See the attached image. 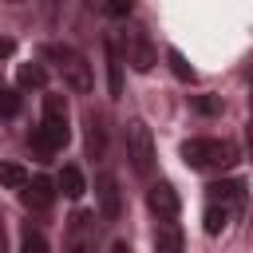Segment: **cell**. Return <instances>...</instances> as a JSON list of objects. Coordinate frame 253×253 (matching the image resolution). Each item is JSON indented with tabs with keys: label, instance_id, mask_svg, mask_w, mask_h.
<instances>
[{
	"label": "cell",
	"instance_id": "ac0fdd59",
	"mask_svg": "<svg viewBox=\"0 0 253 253\" xmlns=\"http://www.w3.org/2000/svg\"><path fill=\"white\" fill-rule=\"evenodd\" d=\"M166 63H170V71H174L182 83H190V79H194V67L186 63V55H182L178 47H170V51H166Z\"/></svg>",
	"mask_w": 253,
	"mask_h": 253
},
{
	"label": "cell",
	"instance_id": "ffe728a7",
	"mask_svg": "<svg viewBox=\"0 0 253 253\" xmlns=\"http://www.w3.org/2000/svg\"><path fill=\"white\" fill-rule=\"evenodd\" d=\"M43 119H67V99L63 95H43Z\"/></svg>",
	"mask_w": 253,
	"mask_h": 253
},
{
	"label": "cell",
	"instance_id": "8992f818",
	"mask_svg": "<svg viewBox=\"0 0 253 253\" xmlns=\"http://www.w3.org/2000/svg\"><path fill=\"white\" fill-rule=\"evenodd\" d=\"M95 198H99V213L107 217V221H115L119 213H123V194H119V182H115V174H99L95 178Z\"/></svg>",
	"mask_w": 253,
	"mask_h": 253
},
{
	"label": "cell",
	"instance_id": "603a6c76",
	"mask_svg": "<svg viewBox=\"0 0 253 253\" xmlns=\"http://www.w3.org/2000/svg\"><path fill=\"white\" fill-rule=\"evenodd\" d=\"M194 111H202V115H217V111H221V99H213V95H194Z\"/></svg>",
	"mask_w": 253,
	"mask_h": 253
},
{
	"label": "cell",
	"instance_id": "9a60e30c",
	"mask_svg": "<svg viewBox=\"0 0 253 253\" xmlns=\"http://www.w3.org/2000/svg\"><path fill=\"white\" fill-rule=\"evenodd\" d=\"M71 221H75V225H71V249H87V229L95 225V213H91V210H79Z\"/></svg>",
	"mask_w": 253,
	"mask_h": 253
},
{
	"label": "cell",
	"instance_id": "cb8c5ba5",
	"mask_svg": "<svg viewBox=\"0 0 253 253\" xmlns=\"http://www.w3.org/2000/svg\"><path fill=\"white\" fill-rule=\"evenodd\" d=\"M12 51H16V40L12 36H0V59H8Z\"/></svg>",
	"mask_w": 253,
	"mask_h": 253
},
{
	"label": "cell",
	"instance_id": "5b68a950",
	"mask_svg": "<svg viewBox=\"0 0 253 253\" xmlns=\"http://www.w3.org/2000/svg\"><path fill=\"white\" fill-rule=\"evenodd\" d=\"M146 206H150V213H154L158 221H174V217H178V210H182L178 190H174L170 182H154V186L146 190Z\"/></svg>",
	"mask_w": 253,
	"mask_h": 253
},
{
	"label": "cell",
	"instance_id": "7c38bea8",
	"mask_svg": "<svg viewBox=\"0 0 253 253\" xmlns=\"http://www.w3.org/2000/svg\"><path fill=\"white\" fill-rule=\"evenodd\" d=\"M55 186L63 190V198H83L87 178H83V170H79V166H63V170H59V178H55Z\"/></svg>",
	"mask_w": 253,
	"mask_h": 253
},
{
	"label": "cell",
	"instance_id": "8fae6325",
	"mask_svg": "<svg viewBox=\"0 0 253 253\" xmlns=\"http://www.w3.org/2000/svg\"><path fill=\"white\" fill-rule=\"evenodd\" d=\"M237 213V206H225V202H210L206 206V217H202V225H206V233H221L225 225H229V217Z\"/></svg>",
	"mask_w": 253,
	"mask_h": 253
},
{
	"label": "cell",
	"instance_id": "6da1fadb",
	"mask_svg": "<svg viewBox=\"0 0 253 253\" xmlns=\"http://www.w3.org/2000/svg\"><path fill=\"white\" fill-rule=\"evenodd\" d=\"M182 162L190 170H225V166L237 162V146L225 142V138H186Z\"/></svg>",
	"mask_w": 253,
	"mask_h": 253
},
{
	"label": "cell",
	"instance_id": "d6986e66",
	"mask_svg": "<svg viewBox=\"0 0 253 253\" xmlns=\"http://www.w3.org/2000/svg\"><path fill=\"white\" fill-rule=\"evenodd\" d=\"M12 115H20V91L0 87V119H12Z\"/></svg>",
	"mask_w": 253,
	"mask_h": 253
},
{
	"label": "cell",
	"instance_id": "2e32d148",
	"mask_svg": "<svg viewBox=\"0 0 253 253\" xmlns=\"http://www.w3.org/2000/svg\"><path fill=\"white\" fill-rule=\"evenodd\" d=\"M0 186L4 190H24L28 186V170L16 162H0Z\"/></svg>",
	"mask_w": 253,
	"mask_h": 253
},
{
	"label": "cell",
	"instance_id": "ba28073f",
	"mask_svg": "<svg viewBox=\"0 0 253 253\" xmlns=\"http://www.w3.org/2000/svg\"><path fill=\"white\" fill-rule=\"evenodd\" d=\"M103 51H107V87H111V99L123 95V55L115 51V40H103Z\"/></svg>",
	"mask_w": 253,
	"mask_h": 253
},
{
	"label": "cell",
	"instance_id": "d4e9b609",
	"mask_svg": "<svg viewBox=\"0 0 253 253\" xmlns=\"http://www.w3.org/2000/svg\"><path fill=\"white\" fill-rule=\"evenodd\" d=\"M245 138H249V154H253V119L245 123Z\"/></svg>",
	"mask_w": 253,
	"mask_h": 253
},
{
	"label": "cell",
	"instance_id": "7402d4cb",
	"mask_svg": "<svg viewBox=\"0 0 253 253\" xmlns=\"http://www.w3.org/2000/svg\"><path fill=\"white\" fill-rule=\"evenodd\" d=\"M130 8H134V0H103V12H107V16H115V20L130 16Z\"/></svg>",
	"mask_w": 253,
	"mask_h": 253
},
{
	"label": "cell",
	"instance_id": "30bf717a",
	"mask_svg": "<svg viewBox=\"0 0 253 253\" xmlns=\"http://www.w3.org/2000/svg\"><path fill=\"white\" fill-rule=\"evenodd\" d=\"M83 126H87V154H91V158H103V150H107L103 119H99L95 111H87V115H83Z\"/></svg>",
	"mask_w": 253,
	"mask_h": 253
},
{
	"label": "cell",
	"instance_id": "44dd1931",
	"mask_svg": "<svg viewBox=\"0 0 253 253\" xmlns=\"http://www.w3.org/2000/svg\"><path fill=\"white\" fill-rule=\"evenodd\" d=\"M20 249H28V253H47V237H43L40 229H24Z\"/></svg>",
	"mask_w": 253,
	"mask_h": 253
},
{
	"label": "cell",
	"instance_id": "4fadbf2b",
	"mask_svg": "<svg viewBox=\"0 0 253 253\" xmlns=\"http://www.w3.org/2000/svg\"><path fill=\"white\" fill-rule=\"evenodd\" d=\"M16 83H20L24 91H40V87H47V71H43V63H20Z\"/></svg>",
	"mask_w": 253,
	"mask_h": 253
},
{
	"label": "cell",
	"instance_id": "5bb4252c",
	"mask_svg": "<svg viewBox=\"0 0 253 253\" xmlns=\"http://www.w3.org/2000/svg\"><path fill=\"white\" fill-rule=\"evenodd\" d=\"M150 241H154V249H158V253H178V249H182V233H178L170 221H162V225L154 229V237H150Z\"/></svg>",
	"mask_w": 253,
	"mask_h": 253
},
{
	"label": "cell",
	"instance_id": "9c48e42d",
	"mask_svg": "<svg viewBox=\"0 0 253 253\" xmlns=\"http://www.w3.org/2000/svg\"><path fill=\"white\" fill-rule=\"evenodd\" d=\"M210 202H225V206H241L245 202V182L241 178H225L210 186Z\"/></svg>",
	"mask_w": 253,
	"mask_h": 253
},
{
	"label": "cell",
	"instance_id": "7a4b0ae2",
	"mask_svg": "<svg viewBox=\"0 0 253 253\" xmlns=\"http://www.w3.org/2000/svg\"><path fill=\"white\" fill-rule=\"evenodd\" d=\"M43 59H51L55 67H59V75H63V83L75 91V95H87L91 87H95V75H91V63L71 47V43H47L43 47Z\"/></svg>",
	"mask_w": 253,
	"mask_h": 253
},
{
	"label": "cell",
	"instance_id": "277c9868",
	"mask_svg": "<svg viewBox=\"0 0 253 253\" xmlns=\"http://www.w3.org/2000/svg\"><path fill=\"white\" fill-rule=\"evenodd\" d=\"M123 59H126L134 71H142V75L158 63L154 43H150V36H146L142 28H126V32H123Z\"/></svg>",
	"mask_w": 253,
	"mask_h": 253
},
{
	"label": "cell",
	"instance_id": "3957f363",
	"mask_svg": "<svg viewBox=\"0 0 253 253\" xmlns=\"http://www.w3.org/2000/svg\"><path fill=\"white\" fill-rule=\"evenodd\" d=\"M123 142H126L130 170H134L138 178H150V170H154V138H150L146 123H142V119H130L126 130H123Z\"/></svg>",
	"mask_w": 253,
	"mask_h": 253
},
{
	"label": "cell",
	"instance_id": "52a82bcc",
	"mask_svg": "<svg viewBox=\"0 0 253 253\" xmlns=\"http://www.w3.org/2000/svg\"><path fill=\"white\" fill-rule=\"evenodd\" d=\"M55 190H59V186H55L51 178L36 174V178H28V186L20 190V198H24V202H28L32 210H47V206L55 202Z\"/></svg>",
	"mask_w": 253,
	"mask_h": 253
},
{
	"label": "cell",
	"instance_id": "e0dca14e",
	"mask_svg": "<svg viewBox=\"0 0 253 253\" xmlns=\"http://www.w3.org/2000/svg\"><path fill=\"white\" fill-rule=\"evenodd\" d=\"M28 142H32V154H36L40 162H47V158H51V154L59 150V146H55V142H51V138H47V134L40 130V126L32 130V138H28Z\"/></svg>",
	"mask_w": 253,
	"mask_h": 253
}]
</instances>
